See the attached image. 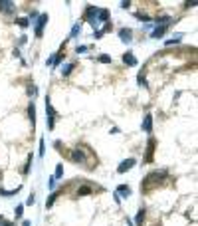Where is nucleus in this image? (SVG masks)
<instances>
[{"instance_id":"4be33fe9","label":"nucleus","mask_w":198,"mask_h":226,"mask_svg":"<svg viewBox=\"0 0 198 226\" xmlns=\"http://www.w3.org/2000/svg\"><path fill=\"white\" fill-rule=\"evenodd\" d=\"M14 214H16V218H22V214H24V204H18V206H16V210H14Z\"/></svg>"},{"instance_id":"f257e3e1","label":"nucleus","mask_w":198,"mask_h":226,"mask_svg":"<svg viewBox=\"0 0 198 226\" xmlns=\"http://www.w3.org/2000/svg\"><path fill=\"white\" fill-rule=\"evenodd\" d=\"M46 115H48V129H52L56 127V111H53V107L50 103V97H46Z\"/></svg>"},{"instance_id":"c756f323","label":"nucleus","mask_w":198,"mask_h":226,"mask_svg":"<svg viewBox=\"0 0 198 226\" xmlns=\"http://www.w3.org/2000/svg\"><path fill=\"white\" fill-rule=\"evenodd\" d=\"M34 198H36V196H34V192H32V195L28 196V200H26V204H28V206H32V204H34V202H36V200H34Z\"/></svg>"},{"instance_id":"ddd939ff","label":"nucleus","mask_w":198,"mask_h":226,"mask_svg":"<svg viewBox=\"0 0 198 226\" xmlns=\"http://www.w3.org/2000/svg\"><path fill=\"white\" fill-rule=\"evenodd\" d=\"M167 28H168V26H157V28L151 32V38H160L164 32H167Z\"/></svg>"},{"instance_id":"2f4dec72","label":"nucleus","mask_w":198,"mask_h":226,"mask_svg":"<svg viewBox=\"0 0 198 226\" xmlns=\"http://www.w3.org/2000/svg\"><path fill=\"white\" fill-rule=\"evenodd\" d=\"M76 52H77V54H83V52H87V48H85V46H77Z\"/></svg>"},{"instance_id":"9b49d317","label":"nucleus","mask_w":198,"mask_h":226,"mask_svg":"<svg viewBox=\"0 0 198 226\" xmlns=\"http://www.w3.org/2000/svg\"><path fill=\"white\" fill-rule=\"evenodd\" d=\"M143 131H147V133L153 131V117H151V113H147V115H145V121H143Z\"/></svg>"},{"instance_id":"b1692460","label":"nucleus","mask_w":198,"mask_h":226,"mask_svg":"<svg viewBox=\"0 0 198 226\" xmlns=\"http://www.w3.org/2000/svg\"><path fill=\"white\" fill-rule=\"evenodd\" d=\"M180 38H182V36H174V38H170V40H167V42H164V44H167V46H173V44H178V40H180Z\"/></svg>"},{"instance_id":"f8f14e48","label":"nucleus","mask_w":198,"mask_h":226,"mask_svg":"<svg viewBox=\"0 0 198 226\" xmlns=\"http://www.w3.org/2000/svg\"><path fill=\"white\" fill-rule=\"evenodd\" d=\"M117 195H119V198H121V196L127 198V196H131V188L127 186V185H121L119 188H117Z\"/></svg>"},{"instance_id":"39448f33","label":"nucleus","mask_w":198,"mask_h":226,"mask_svg":"<svg viewBox=\"0 0 198 226\" xmlns=\"http://www.w3.org/2000/svg\"><path fill=\"white\" fill-rule=\"evenodd\" d=\"M97 10L99 8H93V6H87V10H85V20L89 24H93V30H95V20H97Z\"/></svg>"},{"instance_id":"7ed1b4c3","label":"nucleus","mask_w":198,"mask_h":226,"mask_svg":"<svg viewBox=\"0 0 198 226\" xmlns=\"http://www.w3.org/2000/svg\"><path fill=\"white\" fill-rule=\"evenodd\" d=\"M48 24V14H40L38 16V22H36V36L42 38V34H44V26Z\"/></svg>"},{"instance_id":"6ab92c4d","label":"nucleus","mask_w":198,"mask_h":226,"mask_svg":"<svg viewBox=\"0 0 198 226\" xmlns=\"http://www.w3.org/2000/svg\"><path fill=\"white\" fill-rule=\"evenodd\" d=\"M56 198H58V192H53V195L48 196V200H46V208H50L53 202H56Z\"/></svg>"},{"instance_id":"5701e85b","label":"nucleus","mask_w":198,"mask_h":226,"mask_svg":"<svg viewBox=\"0 0 198 226\" xmlns=\"http://www.w3.org/2000/svg\"><path fill=\"white\" fill-rule=\"evenodd\" d=\"M18 191H20V186L16 188V191H2V188H0V195H2V196H14Z\"/></svg>"},{"instance_id":"dca6fc26","label":"nucleus","mask_w":198,"mask_h":226,"mask_svg":"<svg viewBox=\"0 0 198 226\" xmlns=\"http://www.w3.org/2000/svg\"><path fill=\"white\" fill-rule=\"evenodd\" d=\"M97 18L101 20V22H107V18H109V10L99 8V10H97Z\"/></svg>"},{"instance_id":"bb28decb","label":"nucleus","mask_w":198,"mask_h":226,"mask_svg":"<svg viewBox=\"0 0 198 226\" xmlns=\"http://www.w3.org/2000/svg\"><path fill=\"white\" fill-rule=\"evenodd\" d=\"M137 83H139V85H147V79H145V73H143V72L139 73V78H137Z\"/></svg>"},{"instance_id":"20e7f679","label":"nucleus","mask_w":198,"mask_h":226,"mask_svg":"<svg viewBox=\"0 0 198 226\" xmlns=\"http://www.w3.org/2000/svg\"><path fill=\"white\" fill-rule=\"evenodd\" d=\"M135 163H137V161L133 159V157H129L127 161H123V163L117 167V173H121V175H123V173H127V171H131L133 167H135Z\"/></svg>"},{"instance_id":"c9c22d12","label":"nucleus","mask_w":198,"mask_h":226,"mask_svg":"<svg viewBox=\"0 0 198 226\" xmlns=\"http://www.w3.org/2000/svg\"><path fill=\"white\" fill-rule=\"evenodd\" d=\"M0 226H14V224H12V222H2Z\"/></svg>"},{"instance_id":"72a5a7b5","label":"nucleus","mask_w":198,"mask_h":226,"mask_svg":"<svg viewBox=\"0 0 198 226\" xmlns=\"http://www.w3.org/2000/svg\"><path fill=\"white\" fill-rule=\"evenodd\" d=\"M26 42H28V38H26V36H20V42H18V44H20V46H24Z\"/></svg>"},{"instance_id":"f3484780","label":"nucleus","mask_w":198,"mask_h":226,"mask_svg":"<svg viewBox=\"0 0 198 226\" xmlns=\"http://www.w3.org/2000/svg\"><path fill=\"white\" fill-rule=\"evenodd\" d=\"M73 68H76V64H66V66L62 68V75H69L73 72Z\"/></svg>"},{"instance_id":"9d476101","label":"nucleus","mask_w":198,"mask_h":226,"mask_svg":"<svg viewBox=\"0 0 198 226\" xmlns=\"http://www.w3.org/2000/svg\"><path fill=\"white\" fill-rule=\"evenodd\" d=\"M154 145H157V141H154V139L151 137V139H149V145H147V163H149V161H153V151H154Z\"/></svg>"},{"instance_id":"f704fd0d","label":"nucleus","mask_w":198,"mask_h":226,"mask_svg":"<svg viewBox=\"0 0 198 226\" xmlns=\"http://www.w3.org/2000/svg\"><path fill=\"white\" fill-rule=\"evenodd\" d=\"M131 6V2H129V0H125V2H121V8H129Z\"/></svg>"},{"instance_id":"f03ea898","label":"nucleus","mask_w":198,"mask_h":226,"mask_svg":"<svg viewBox=\"0 0 198 226\" xmlns=\"http://www.w3.org/2000/svg\"><path fill=\"white\" fill-rule=\"evenodd\" d=\"M164 177H167V171H163V173H151V175H149L147 177V179L145 181H143V185H141V188L143 186H145V188H149V186H153V182H159L160 179H164Z\"/></svg>"},{"instance_id":"1a4fd4ad","label":"nucleus","mask_w":198,"mask_h":226,"mask_svg":"<svg viewBox=\"0 0 198 226\" xmlns=\"http://www.w3.org/2000/svg\"><path fill=\"white\" fill-rule=\"evenodd\" d=\"M123 64H127V66H137V60H135V56H133V52L123 54Z\"/></svg>"},{"instance_id":"423d86ee","label":"nucleus","mask_w":198,"mask_h":226,"mask_svg":"<svg viewBox=\"0 0 198 226\" xmlns=\"http://www.w3.org/2000/svg\"><path fill=\"white\" fill-rule=\"evenodd\" d=\"M71 161L73 163H85V161H87V155H85L81 149H73L71 151Z\"/></svg>"},{"instance_id":"c85d7f7f","label":"nucleus","mask_w":198,"mask_h":226,"mask_svg":"<svg viewBox=\"0 0 198 226\" xmlns=\"http://www.w3.org/2000/svg\"><path fill=\"white\" fill-rule=\"evenodd\" d=\"M48 188H56V179H53V177H50V181H48Z\"/></svg>"},{"instance_id":"e433bc0d","label":"nucleus","mask_w":198,"mask_h":226,"mask_svg":"<svg viewBox=\"0 0 198 226\" xmlns=\"http://www.w3.org/2000/svg\"><path fill=\"white\" fill-rule=\"evenodd\" d=\"M22 226H30V222H28V220H24V222H22Z\"/></svg>"},{"instance_id":"2eb2a0df","label":"nucleus","mask_w":198,"mask_h":226,"mask_svg":"<svg viewBox=\"0 0 198 226\" xmlns=\"http://www.w3.org/2000/svg\"><path fill=\"white\" fill-rule=\"evenodd\" d=\"M28 117L32 121V127H34V123H36V105L34 103H30V107H28Z\"/></svg>"},{"instance_id":"393cba45","label":"nucleus","mask_w":198,"mask_h":226,"mask_svg":"<svg viewBox=\"0 0 198 226\" xmlns=\"http://www.w3.org/2000/svg\"><path fill=\"white\" fill-rule=\"evenodd\" d=\"M135 18L137 20H143V22H149V20H151L147 14H141V12H135Z\"/></svg>"},{"instance_id":"a878e982","label":"nucleus","mask_w":198,"mask_h":226,"mask_svg":"<svg viewBox=\"0 0 198 226\" xmlns=\"http://www.w3.org/2000/svg\"><path fill=\"white\" fill-rule=\"evenodd\" d=\"M79 32H81V24H79V22H77L76 26H73V30H71V38H76V36L79 34Z\"/></svg>"},{"instance_id":"a211bd4d","label":"nucleus","mask_w":198,"mask_h":226,"mask_svg":"<svg viewBox=\"0 0 198 226\" xmlns=\"http://www.w3.org/2000/svg\"><path fill=\"white\" fill-rule=\"evenodd\" d=\"M16 24H18L20 28H28V26H30V20L28 18H18V20H16Z\"/></svg>"},{"instance_id":"6e6552de","label":"nucleus","mask_w":198,"mask_h":226,"mask_svg":"<svg viewBox=\"0 0 198 226\" xmlns=\"http://www.w3.org/2000/svg\"><path fill=\"white\" fill-rule=\"evenodd\" d=\"M119 38H121V42H125V44L131 42L133 40V30L131 28H121L119 30Z\"/></svg>"},{"instance_id":"4468645a","label":"nucleus","mask_w":198,"mask_h":226,"mask_svg":"<svg viewBox=\"0 0 198 226\" xmlns=\"http://www.w3.org/2000/svg\"><path fill=\"white\" fill-rule=\"evenodd\" d=\"M145 214H147L145 208H141V210L137 212V216H135V224L137 226H143V222H145Z\"/></svg>"},{"instance_id":"7c9ffc66","label":"nucleus","mask_w":198,"mask_h":226,"mask_svg":"<svg viewBox=\"0 0 198 226\" xmlns=\"http://www.w3.org/2000/svg\"><path fill=\"white\" fill-rule=\"evenodd\" d=\"M46 153V143H44V139L40 141V155H44Z\"/></svg>"},{"instance_id":"473e14b6","label":"nucleus","mask_w":198,"mask_h":226,"mask_svg":"<svg viewBox=\"0 0 198 226\" xmlns=\"http://www.w3.org/2000/svg\"><path fill=\"white\" fill-rule=\"evenodd\" d=\"M28 95H36V85H30L28 87Z\"/></svg>"},{"instance_id":"412c9836","label":"nucleus","mask_w":198,"mask_h":226,"mask_svg":"<svg viewBox=\"0 0 198 226\" xmlns=\"http://www.w3.org/2000/svg\"><path fill=\"white\" fill-rule=\"evenodd\" d=\"M89 192H91V186L85 185V186H81V188L77 191V195H79V196H83V195H89Z\"/></svg>"},{"instance_id":"4c0bfd02","label":"nucleus","mask_w":198,"mask_h":226,"mask_svg":"<svg viewBox=\"0 0 198 226\" xmlns=\"http://www.w3.org/2000/svg\"><path fill=\"white\" fill-rule=\"evenodd\" d=\"M2 222H4V218H2V216H0V224H2Z\"/></svg>"},{"instance_id":"cd10ccee","label":"nucleus","mask_w":198,"mask_h":226,"mask_svg":"<svg viewBox=\"0 0 198 226\" xmlns=\"http://www.w3.org/2000/svg\"><path fill=\"white\" fill-rule=\"evenodd\" d=\"M99 62L101 64H111V58L107 56V54H101V56H99Z\"/></svg>"},{"instance_id":"0eeeda50","label":"nucleus","mask_w":198,"mask_h":226,"mask_svg":"<svg viewBox=\"0 0 198 226\" xmlns=\"http://www.w3.org/2000/svg\"><path fill=\"white\" fill-rule=\"evenodd\" d=\"M14 10H16L14 2H8V0H0V12H4V14H12Z\"/></svg>"},{"instance_id":"aec40b11","label":"nucleus","mask_w":198,"mask_h":226,"mask_svg":"<svg viewBox=\"0 0 198 226\" xmlns=\"http://www.w3.org/2000/svg\"><path fill=\"white\" fill-rule=\"evenodd\" d=\"M62 175H63V165L60 163L56 167V175H53V179H62Z\"/></svg>"}]
</instances>
